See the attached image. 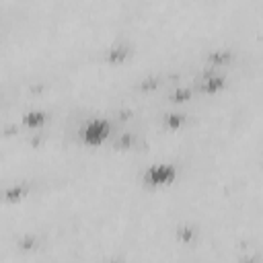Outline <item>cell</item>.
<instances>
[{"label": "cell", "mask_w": 263, "mask_h": 263, "mask_svg": "<svg viewBox=\"0 0 263 263\" xmlns=\"http://www.w3.org/2000/svg\"><path fill=\"white\" fill-rule=\"evenodd\" d=\"M177 166L171 162H156L144 171V183L150 187H166L177 181Z\"/></svg>", "instance_id": "obj_1"}, {"label": "cell", "mask_w": 263, "mask_h": 263, "mask_svg": "<svg viewBox=\"0 0 263 263\" xmlns=\"http://www.w3.org/2000/svg\"><path fill=\"white\" fill-rule=\"evenodd\" d=\"M109 136H111V123L103 117H95L86 121L80 129V140L86 146H101Z\"/></svg>", "instance_id": "obj_2"}, {"label": "cell", "mask_w": 263, "mask_h": 263, "mask_svg": "<svg viewBox=\"0 0 263 263\" xmlns=\"http://www.w3.org/2000/svg\"><path fill=\"white\" fill-rule=\"evenodd\" d=\"M129 55H132V45H127V43H113V45L105 51V62H107L109 66H119V64H123Z\"/></svg>", "instance_id": "obj_3"}, {"label": "cell", "mask_w": 263, "mask_h": 263, "mask_svg": "<svg viewBox=\"0 0 263 263\" xmlns=\"http://www.w3.org/2000/svg\"><path fill=\"white\" fill-rule=\"evenodd\" d=\"M226 86V78L222 76V74H205L201 80H199V90L203 92V95H216V92H220L222 88Z\"/></svg>", "instance_id": "obj_4"}, {"label": "cell", "mask_w": 263, "mask_h": 263, "mask_svg": "<svg viewBox=\"0 0 263 263\" xmlns=\"http://www.w3.org/2000/svg\"><path fill=\"white\" fill-rule=\"evenodd\" d=\"M21 121H23V125L29 127V129H39V127L45 125V121H47V113L41 111V109H31V111H27V113L23 115Z\"/></svg>", "instance_id": "obj_5"}, {"label": "cell", "mask_w": 263, "mask_h": 263, "mask_svg": "<svg viewBox=\"0 0 263 263\" xmlns=\"http://www.w3.org/2000/svg\"><path fill=\"white\" fill-rule=\"evenodd\" d=\"M27 193H29V187L27 185H12V187L0 191V199L2 201H8V203H14V201H21Z\"/></svg>", "instance_id": "obj_6"}, {"label": "cell", "mask_w": 263, "mask_h": 263, "mask_svg": "<svg viewBox=\"0 0 263 263\" xmlns=\"http://www.w3.org/2000/svg\"><path fill=\"white\" fill-rule=\"evenodd\" d=\"M195 234H197V230H195V226H191V224H183V226L177 228V238H179L181 242H191V240L195 238Z\"/></svg>", "instance_id": "obj_7"}, {"label": "cell", "mask_w": 263, "mask_h": 263, "mask_svg": "<svg viewBox=\"0 0 263 263\" xmlns=\"http://www.w3.org/2000/svg\"><path fill=\"white\" fill-rule=\"evenodd\" d=\"M183 123H185V115H183V113H168V115L164 117V125H166L168 129H179Z\"/></svg>", "instance_id": "obj_8"}, {"label": "cell", "mask_w": 263, "mask_h": 263, "mask_svg": "<svg viewBox=\"0 0 263 263\" xmlns=\"http://www.w3.org/2000/svg\"><path fill=\"white\" fill-rule=\"evenodd\" d=\"M230 60V53L228 51H212L210 55H208V64L210 66H222L224 62H228Z\"/></svg>", "instance_id": "obj_9"}, {"label": "cell", "mask_w": 263, "mask_h": 263, "mask_svg": "<svg viewBox=\"0 0 263 263\" xmlns=\"http://www.w3.org/2000/svg\"><path fill=\"white\" fill-rule=\"evenodd\" d=\"M168 99H171L173 103H185V101L191 99V90H189V88H177V90L171 92Z\"/></svg>", "instance_id": "obj_10"}, {"label": "cell", "mask_w": 263, "mask_h": 263, "mask_svg": "<svg viewBox=\"0 0 263 263\" xmlns=\"http://www.w3.org/2000/svg\"><path fill=\"white\" fill-rule=\"evenodd\" d=\"M18 245H21V249H23V251H31V249H35V247H37V238L29 234V236H25Z\"/></svg>", "instance_id": "obj_11"}, {"label": "cell", "mask_w": 263, "mask_h": 263, "mask_svg": "<svg viewBox=\"0 0 263 263\" xmlns=\"http://www.w3.org/2000/svg\"><path fill=\"white\" fill-rule=\"evenodd\" d=\"M158 84H160V78H144L142 84H140V88H142V90H152V88H156Z\"/></svg>", "instance_id": "obj_12"}, {"label": "cell", "mask_w": 263, "mask_h": 263, "mask_svg": "<svg viewBox=\"0 0 263 263\" xmlns=\"http://www.w3.org/2000/svg\"><path fill=\"white\" fill-rule=\"evenodd\" d=\"M117 146H119V148H132V136H129V134H125Z\"/></svg>", "instance_id": "obj_13"}]
</instances>
